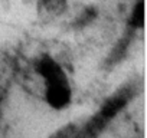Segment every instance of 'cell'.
<instances>
[{
	"mask_svg": "<svg viewBox=\"0 0 147 138\" xmlns=\"http://www.w3.org/2000/svg\"><path fill=\"white\" fill-rule=\"evenodd\" d=\"M36 7L42 15L58 16L68 7V0H38Z\"/></svg>",
	"mask_w": 147,
	"mask_h": 138,
	"instance_id": "2",
	"label": "cell"
},
{
	"mask_svg": "<svg viewBox=\"0 0 147 138\" xmlns=\"http://www.w3.org/2000/svg\"><path fill=\"white\" fill-rule=\"evenodd\" d=\"M39 68L40 74L48 81V101L53 107H63L69 99V91L62 71L52 60H42Z\"/></svg>",
	"mask_w": 147,
	"mask_h": 138,
	"instance_id": "1",
	"label": "cell"
},
{
	"mask_svg": "<svg viewBox=\"0 0 147 138\" xmlns=\"http://www.w3.org/2000/svg\"><path fill=\"white\" fill-rule=\"evenodd\" d=\"M143 19H144V5L143 0H138V2L134 5L130 19H128V25L133 30H137L140 27H143Z\"/></svg>",
	"mask_w": 147,
	"mask_h": 138,
	"instance_id": "3",
	"label": "cell"
}]
</instances>
